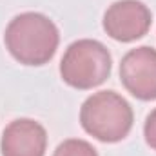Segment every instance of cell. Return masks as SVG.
Returning a JSON list of instances; mask_svg holds the SVG:
<instances>
[{"label": "cell", "instance_id": "5", "mask_svg": "<svg viewBox=\"0 0 156 156\" xmlns=\"http://www.w3.org/2000/svg\"><path fill=\"white\" fill-rule=\"evenodd\" d=\"M120 80L138 100H156V49L140 45L123 55L120 62Z\"/></svg>", "mask_w": 156, "mask_h": 156}, {"label": "cell", "instance_id": "6", "mask_svg": "<svg viewBox=\"0 0 156 156\" xmlns=\"http://www.w3.org/2000/svg\"><path fill=\"white\" fill-rule=\"evenodd\" d=\"M47 147V133L44 125L31 118L13 120L2 134V156H44Z\"/></svg>", "mask_w": 156, "mask_h": 156}, {"label": "cell", "instance_id": "1", "mask_svg": "<svg viewBox=\"0 0 156 156\" xmlns=\"http://www.w3.org/2000/svg\"><path fill=\"white\" fill-rule=\"evenodd\" d=\"M4 42L11 56L24 66L47 64L60 44L55 22L42 13H20L5 27Z\"/></svg>", "mask_w": 156, "mask_h": 156}, {"label": "cell", "instance_id": "8", "mask_svg": "<svg viewBox=\"0 0 156 156\" xmlns=\"http://www.w3.org/2000/svg\"><path fill=\"white\" fill-rule=\"evenodd\" d=\"M144 136H145V142L151 149L156 151V109L149 113V116L145 120V125H144Z\"/></svg>", "mask_w": 156, "mask_h": 156}, {"label": "cell", "instance_id": "3", "mask_svg": "<svg viewBox=\"0 0 156 156\" xmlns=\"http://www.w3.org/2000/svg\"><path fill=\"white\" fill-rule=\"evenodd\" d=\"M111 53L102 42L82 38L66 49L60 62V75L67 85L87 91L102 85L111 75Z\"/></svg>", "mask_w": 156, "mask_h": 156}, {"label": "cell", "instance_id": "7", "mask_svg": "<svg viewBox=\"0 0 156 156\" xmlns=\"http://www.w3.org/2000/svg\"><path fill=\"white\" fill-rule=\"evenodd\" d=\"M53 156H98V153L89 142L78 140V138H69L56 147Z\"/></svg>", "mask_w": 156, "mask_h": 156}, {"label": "cell", "instance_id": "2", "mask_svg": "<svg viewBox=\"0 0 156 156\" xmlns=\"http://www.w3.org/2000/svg\"><path fill=\"white\" fill-rule=\"evenodd\" d=\"M133 107L115 91L91 94L80 109V123L87 134L104 142L116 144L133 129Z\"/></svg>", "mask_w": 156, "mask_h": 156}, {"label": "cell", "instance_id": "4", "mask_svg": "<svg viewBox=\"0 0 156 156\" xmlns=\"http://www.w3.org/2000/svg\"><path fill=\"white\" fill-rule=\"evenodd\" d=\"M151 24V9L140 0H118L104 15V31L113 40L123 44L145 37Z\"/></svg>", "mask_w": 156, "mask_h": 156}]
</instances>
